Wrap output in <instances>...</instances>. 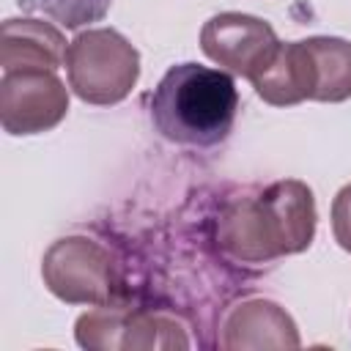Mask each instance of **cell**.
Here are the masks:
<instances>
[{
  "instance_id": "cell-5",
  "label": "cell",
  "mask_w": 351,
  "mask_h": 351,
  "mask_svg": "<svg viewBox=\"0 0 351 351\" xmlns=\"http://www.w3.org/2000/svg\"><path fill=\"white\" fill-rule=\"evenodd\" d=\"M277 44V33L269 22L239 11L217 14L200 30V49L206 58L247 80L266 69Z\"/></svg>"
},
{
  "instance_id": "cell-11",
  "label": "cell",
  "mask_w": 351,
  "mask_h": 351,
  "mask_svg": "<svg viewBox=\"0 0 351 351\" xmlns=\"http://www.w3.org/2000/svg\"><path fill=\"white\" fill-rule=\"evenodd\" d=\"M186 332L176 318H167L162 313H145V310H129L123 335H121V351H167V348H186Z\"/></svg>"
},
{
  "instance_id": "cell-13",
  "label": "cell",
  "mask_w": 351,
  "mask_h": 351,
  "mask_svg": "<svg viewBox=\"0 0 351 351\" xmlns=\"http://www.w3.org/2000/svg\"><path fill=\"white\" fill-rule=\"evenodd\" d=\"M112 0H38V5L66 27L96 22L107 14Z\"/></svg>"
},
{
  "instance_id": "cell-4",
  "label": "cell",
  "mask_w": 351,
  "mask_h": 351,
  "mask_svg": "<svg viewBox=\"0 0 351 351\" xmlns=\"http://www.w3.org/2000/svg\"><path fill=\"white\" fill-rule=\"evenodd\" d=\"M69 112V90L55 71H5L0 80V123L8 134H38Z\"/></svg>"
},
{
  "instance_id": "cell-6",
  "label": "cell",
  "mask_w": 351,
  "mask_h": 351,
  "mask_svg": "<svg viewBox=\"0 0 351 351\" xmlns=\"http://www.w3.org/2000/svg\"><path fill=\"white\" fill-rule=\"evenodd\" d=\"M258 217L274 255H296L313 244L315 236V197L304 181L285 178L269 184L255 195Z\"/></svg>"
},
{
  "instance_id": "cell-2",
  "label": "cell",
  "mask_w": 351,
  "mask_h": 351,
  "mask_svg": "<svg viewBox=\"0 0 351 351\" xmlns=\"http://www.w3.org/2000/svg\"><path fill=\"white\" fill-rule=\"evenodd\" d=\"M69 88L88 104L123 101L140 77V55L112 27H88L66 49Z\"/></svg>"
},
{
  "instance_id": "cell-7",
  "label": "cell",
  "mask_w": 351,
  "mask_h": 351,
  "mask_svg": "<svg viewBox=\"0 0 351 351\" xmlns=\"http://www.w3.org/2000/svg\"><path fill=\"white\" fill-rule=\"evenodd\" d=\"M293 318L269 299H244L222 321V348L228 351H280L299 348Z\"/></svg>"
},
{
  "instance_id": "cell-14",
  "label": "cell",
  "mask_w": 351,
  "mask_h": 351,
  "mask_svg": "<svg viewBox=\"0 0 351 351\" xmlns=\"http://www.w3.org/2000/svg\"><path fill=\"white\" fill-rule=\"evenodd\" d=\"M332 233L335 241L351 252V184H346L332 200Z\"/></svg>"
},
{
  "instance_id": "cell-12",
  "label": "cell",
  "mask_w": 351,
  "mask_h": 351,
  "mask_svg": "<svg viewBox=\"0 0 351 351\" xmlns=\"http://www.w3.org/2000/svg\"><path fill=\"white\" fill-rule=\"evenodd\" d=\"M126 313L129 310H123V307H110V302L96 304V310H90V313H82L74 326L77 343L90 351H121Z\"/></svg>"
},
{
  "instance_id": "cell-8",
  "label": "cell",
  "mask_w": 351,
  "mask_h": 351,
  "mask_svg": "<svg viewBox=\"0 0 351 351\" xmlns=\"http://www.w3.org/2000/svg\"><path fill=\"white\" fill-rule=\"evenodd\" d=\"M63 33L44 19H5L0 25V66L3 71L47 69L66 63Z\"/></svg>"
},
{
  "instance_id": "cell-9",
  "label": "cell",
  "mask_w": 351,
  "mask_h": 351,
  "mask_svg": "<svg viewBox=\"0 0 351 351\" xmlns=\"http://www.w3.org/2000/svg\"><path fill=\"white\" fill-rule=\"evenodd\" d=\"M255 93L274 107H291L313 99L315 93V66L304 41L277 44L266 69L250 80Z\"/></svg>"
},
{
  "instance_id": "cell-10",
  "label": "cell",
  "mask_w": 351,
  "mask_h": 351,
  "mask_svg": "<svg viewBox=\"0 0 351 351\" xmlns=\"http://www.w3.org/2000/svg\"><path fill=\"white\" fill-rule=\"evenodd\" d=\"M315 66L313 101H346L351 99V41L335 36L304 38Z\"/></svg>"
},
{
  "instance_id": "cell-3",
  "label": "cell",
  "mask_w": 351,
  "mask_h": 351,
  "mask_svg": "<svg viewBox=\"0 0 351 351\" xmlns=\"http://www.w3.org/2000/svg\"><path fill=\"white\" fill-rule=\"evenodd\" d=\"M41 277L49 293L66 304H107L115 291L110 252L85 236L58 239L44 252Z\"/></svg>"
},
{
  "instance_id": "cell-1",
  "label": "cell",
  "mask_w": 351,
  "mask_h": 351,
  "mask_svg": "<svg viewBox=\"0 0 351 351\" xmlns=\"http://www.w3.org/2000/svg\"><path fill=\"white\" fill-rule=\"evenodd\" d=\"M239 93L230 74L200 63L167 69L151 93V121L156 132L181 145L208 148L222 143L236 121Z\"/></svg>"
}]
</instances>
